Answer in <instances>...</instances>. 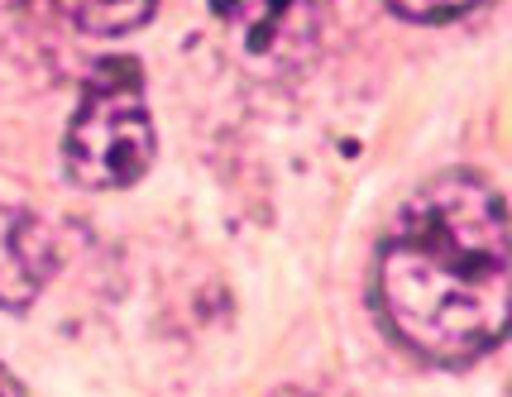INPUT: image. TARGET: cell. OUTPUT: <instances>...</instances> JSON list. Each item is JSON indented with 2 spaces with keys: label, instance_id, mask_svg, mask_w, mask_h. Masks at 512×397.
<instances>
[{
  "label": "cell",
  "instance_id": "6da1fadb",
  "mask_svg": "<svg viewBox=\"0 0 512 397\" xmlns=\"http://www.w3.org/2000/svg\"><path fill=\"white\" fill-rule=\"evenodd\" d=\"M383 326L431 364H469L503 345L512 240L503 192L479 173H441L412 192L374 268Z\"/></svg>",
  "mask_w": 512,
  "mask_h": 397
},
{
  "label": "cell",
  "instance_id": "7a4b0ae2",
  "mask_svg": "<svg viewBox=\"0 0 512 397\" xmlns=\"http://www.w3.org/2000/svg\"><path fill=\"white\" fill-rule=\"evenodd\" d=\"M67 177L91 192L134 187L154 163V120L144 101V67L115 53L91 67L63 139Z\"/></svg>",
  "mask_w": 512,
  "mask_h": 397
},
{
  "label": "cell",
  "instance_id": "3957f363",
  "mask_svg": "<svg viewBox=\"0 0 512 397\" xmlns=\"http://www.w3.org/2000/svg\"><path fill=\"white\" fill-rule=\"evenodd\" d=\"M211 10L259 58H302L326 29V0H211Z\"/></svg>",
  "mask_w": 512,
  "mask_h": 397
},
{
  "label": "cell",
  "instance_id": "277c9868",
  "mask_svg": "<svg viewBox=\"0 0 512 397\" xmlns=\"http://www.w3.org/2000/svg\"><path fill=\"white\" fill-rule=\"evenodd\" d=\"M58 273V240L39 216L0 206V307L29 311Z\"/></svg>",
  "mask_w": 512,
  "mask_h": 397
},
{
  "label": "cell",
  "instance_id": "5b68a950",
  "mask_svg": "<svg viewBox=\"0 0 512 397\" xmlns=\"http://www.w3.org/2000/svg\"><path fill=\"white\" fill-rule=\"evenodd\" d=\"M158 0H77V29L82 34H101V39H115V34H130L154 15Z\"/></svg>",
  "mask_w": 512,
  "mask_h": 397
},
{
  "label": "cell",
  "instance_id": "8992f818",
  "mask_svg": "<svg viewBox=\"0 0 512 397\" xmlns=\"http://www.w3.org/2000/svg\"><path fill=\"white\" fill-rule=\"evenodd\" d=\"M393 15L412 24H446V20H460L469 15L474 5H484V0H383Z\"/></svg>",
  "mask_w": 512,
  "mask_h": 397
},
{
  "label": "cell",
  "instance_id": "52a82bcc",
  "mask_svg": "<svg viewBox=\"0 0 512 397\" xmlns=\"http://www.w3.org/2000/svg\"><path fill=\"white\" fill-rule=\"evenodd\" d=\"M0 397H29V393H24V388H20V378L10 374L5 364H0Z\"/></svg>",
  "mask_w": 512,
  "mask_h": 397
}]
</instances>
